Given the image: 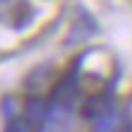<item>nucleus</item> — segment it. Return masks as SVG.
Listing matches in <instances>:
<instances>
[{
	"label": "nucleus",
	"mask_w": 132,
	"mask_h": 132,
	"mask_svg": "<svg viewBox=\"0 0 132 132\" xmlns=\"http://www.w3.org/2000/svg\"><path fill=\"white\" fill-rule=\"evenodd\" d=\"M3 110H5V118H12V100L10 98H3Z\"/></svg>",
	"instance_id": "5"
},
{
	"label": "nucleus",
	"mask_w": 132,
	"mask_h": 132,
	"mask_svg": "<svg viewBox=\"0 0 132 132\" xmlns=\"http://www.w3.org/2000/svg\"><path fill=\"white\" fill-rule=\"evenodd\" d=\"M32 15H34V7L29 3H15V7H12V17H10V27H15V29H24L29 22H32Z\"/></svg>",
	"instance_id": "3"
},
{
	"label": "nucleus",
	"mask_w": 132,
	"mask_h": 132,
	"mask_svg": "<svg viewBox=\"0 0 132 132\" xmlns=\"http://www.w3.org/2000/svg\"><path fill=\"white\" fill-rule=\"evenodd\" d=\"M95 132H127V115L120 113L118 108H110L105 115L93 120Z\"/></svg>",
	"instance_id": "2"
},
{
	"label": "nucleus",
	"mask_w": 132,
	"mask_h": 132,
	"mask_svg": "<svg viewBox=\"0 0 132 132\" xmlns=\"http://www.w3.org/2000/svg\"><path fill=\"white\" fill-rule=\"evenodd\" d=\"M5 132H34V127L27 122V120H12Z\"/></svg>",
	"instance_id": "4"
},
{
	"label": "nucleus",
	"mask_w": 132,
	"mask_h": 132,
	"mask_svg": "<svg viewBox=\"0 0 132 132\" xmlns=\"http://www.w3.org/2000/svg\"><path fill=\"white\" fill-rule=\"evenodd\" d=\"M95 29H98V24L88 17V12H86V10H78V15H76V20H73V27H71V37L66 39V47L78 44V42H86Z\"/></svg>",
	"instance_id": "1"
}]
</instances>
